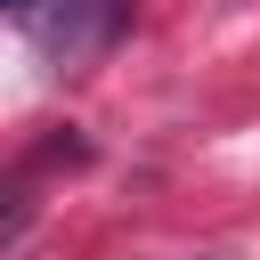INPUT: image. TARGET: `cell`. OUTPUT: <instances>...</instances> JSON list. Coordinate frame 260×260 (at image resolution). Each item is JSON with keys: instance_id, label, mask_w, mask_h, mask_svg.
I'll return each instance as SVG.
<instances>
[{"instance_id": "cell-1", "label": "cell", "mask_w": 260, "mask_h": 260, "mask_svg": "<svg viewBox=\"0 0 260 260\" xmlns=\"http://www.w3.org/2000/svg\"><path fill=\"white\" fill-rule=\"evenodd\" d=\"M122 16H130V0H57V32H49L57 65H81V57H98V49L122 32Z\"/></svg>"}, {"instance_id": "cell-2", "label": "cell", "mask_w": 260, "mask_h": 260, "mask_svg": "<svg viewBox=\"0 0 260 260\" xmlns=\"http://www.w3.org/2000/svg\"><path fill=\"white\" fill-rule=\"evenodd\" d=\"M8 8H16V16H32V8H41V0H8Z\"/></svg>"}]
</instances>
